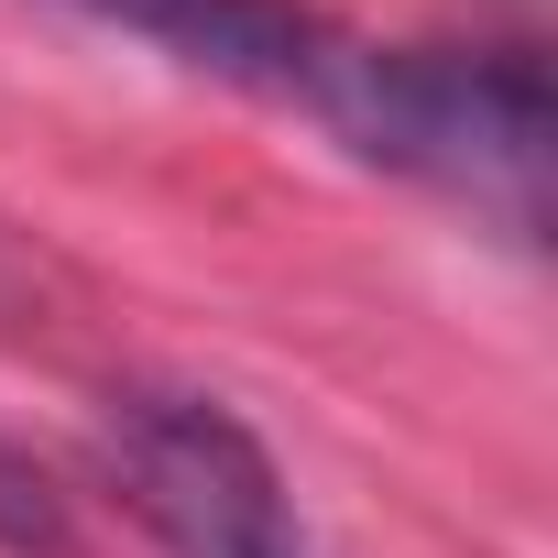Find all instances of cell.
Returning a JSON list of instances; mask_svg holds the SVG:
<instances>
[{"label":"cell","mask_w":558,"mask_h":558,"mask_svg":"<svg viewBox=\"0 0 558 558\" xmlns=\"http://www.w3.org/2000/svg\"><path fill=\"white\" fill-rule=\"evenodd\" d=\"M340 154L471 208L504 241H547V66L525 45H362L340 34L296 99Z\"/></svg>","instance_id":"1"},{"label":"cell","mask_w":558,"mask_h":558,"mask_svg":"<svg viewBox=\"0 0 558 558\" xmlns=\"http://www.w3.org/2000/svg\"><path fill=\"white\" fill-rule=\"evenodd\" d=\"M99 482L165 558H318V525L274 449L219 405L175 384H132L99 416Z\"/></svg>","instance_id":"2"},{"label":"cell","mask_w":558,"mask_h":558,"mask_svg":"<svg viewBox=\"0 0 558 558\" xmlns=\"http://www.w3.org/2000/svg\"><path fill=\"white\" fill-rule=\"evenodd\" d=\"M12 296H23V263H12V252H0V307H12Z\"/></svg>","instance_id":"4"},{"label":"cell","mask_w":558,"mask_h":558,"mask_svg":"<svg viewBox=\"0 0 558 558\" xmlns=\"http://www.w3.org/2000/svg\"><path fill=\"white\" fill-rule=\"evenodd\" d=\"M0 558H66V493L12 438H0Z\"/></svg>","instance_id":"3"}]
</instances>
